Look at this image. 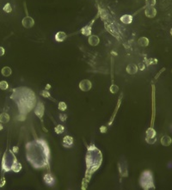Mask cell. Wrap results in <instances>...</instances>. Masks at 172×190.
Returning <instances> with one entry per match:
<instances>
[{
    "instance_id": "cell-1",
    "label": "cell",
    "mask_w": 172,
    "mask_h": 190,
    "mask_svg": "<svg viewBox=\"0 0 172 190\" xmlns=\"http://www.w3.org/2000/svg\"><path fill=\"white\" fill-rule=\"evenodd\" d=\"M27 158L36 169L47 165L50 157L49 148L45 140H38L29 142L27 146Z\"/></svg>"
},
{
    "instance_id": "cell-2",
    "label": "cell",
    "mask_w": 172,
    "mask_h": 190,
    "mask_svg": "<svg viewBox=\"0 0 172 190\" xmlns=\"http://www.w3.org/2000/svg\"><path fill=\"white\" fill-rule=\"evenodd\" d=\"M101 153L96 146L91 145L88 149V153L86 156V164H87V173L90 172L89 177L95 170L101 165Z\"/></svg>"
},
{
    "instance_id": "cell-3",
    "label": "cell",
    "mask_w": 172,
    "mask_h": 190,
    "mask_svg": "<svg viewBox=\"0 0 172 190\" xmlns=\"http://www.w3.org/2000/svg\"><path fill=\"white\" fill-rule=\"evenodd\" d=\"M17 162L15 155L10 150L5 151V155L2 159V170H5V172H8L12 169L13 165Z\"/></svg>"
},
{
    "instance_id": "cell-4",
    "label": "cell",
    "mask_w": 172,
    "mask_h": 190,
    "mask_svg": "<svg viewBox=\"0 0 172 190\" xmlns=\"http://www.w3.org/2000/svg\"><path fill=\"white\" fill-rule=\"evenodd\" d=\"M139 182H140V186L144 188V190H149L152 188H154L152 173L148 170H146L142 173Z\"/></svg>"
},
{
    "instance_id": "cell-5",
    "label": "cell",
    "mask_w": 172,
    "mask_h": 190,
    "mask_svg": "<svg viewBox=\"0 0 172 190\" xmlns=\"http://www.w3.org/2000/svg\"><path fill=\"white\" fill-rule=\"evenodd\" d=\"M22 24L26 29H30V28H32L33 26L35 25V21H34V19L32 17L27 16L22 21Z\"/></svg>"
},
{
    "instance_id": "cell-6",
    "label": "cell",
    "mask_w": 172,
    "mask_h": 190,
    "mask_svg": "<svg viewBox=\"0 0 172 190\" xmlns=\"http://www.w3.org/2000/svg\"><path fill=\"white\" fill-rule=\"evenodd\" d=\"M92 85L91 82L88 79H84L79 83V88L82 91H89L91 90Z\"/></svg>"
},
{
    "instance_id": "cell-7",
    "label": "cell",
    "mask_w": 172,
    "mask_h": 190,
    "mask_svg": "<svg viewBox=\"0 0 172 190\" xmlns=\"http://www.w3.org/2000/svg\"><path fill=\"white\" fill-rule=\"evenodd\" d=\"M44 181H45V183L46 185L53 186L54 185V183H55V179H54V177L52 175V174L47 173V174H46V175H44Z\"/></svg>"
},
{
    "instance_id": "cell-8",
    "label": "cell",
    "mask_w": 172,
    "mask_h": 190,
    "mask_svg": "<svg viewBox=\"0 0 172 190\" xmlns=\"http://www.w3.org/2000/svg\"><path fill=\"white\" fill-rule=\"evenodd\" d=\"M145 13H146V16L147 17L152 18V17H154L156 16V14H157V10H156V9L154 7L148 6L146 9Z\"/></svg>"
},
{
    "instance_id": "cell-9",
    "label": "cell",
    "mask_w": 172,
    "mask_h": 190,
    "mask_svg": "<svg viewBox=\"0 0 172 190\" xmlns=\"http://www.w3.org/2000/svg\"><path fill=\"white\" fill-rule=\"evenodd\" d=\"M63 145L66 148H70L73 145V139L71 136H66L63 139Z\"/></svg>"
},
{
    "instance_id": "cell-10",
    "label": "cell",
    "mask_w": 172,
    "mask_h": 190,
    "mask_svg": "<svg viewBox=\"0 0 172 190\" xmlns=\"http://www.w3.org/2000/svg\"><path fill=\"white\" fill-rule=\"evenodd\" d=\"M99 37L98 36H96V35H91L90 37H89V43H90V45L92 46V47H96L99 44Z\"/></svg>"
},
{
    "instance_id": "cell-11",
    "label": "cell",
    "mask_w": 172,
    "mask_h": 190,
    "mask_svg": "<svg viewBox=\"0 0 172 190\" xmlns=\"http://www.w3.org/2000/svg\"><path fill=\"white\" fill-rule=\"evenodd\" d=\"M66 37H67V35H66L65 32L60 31V32H58L55 35V40L58 42H62V41H64V40H66Z\"/></svg>"
},
{
    "instance_id": "cell-12",
    "label": "cell",
    "mask_w": 172,
    "mask_h": 190,
    "mask_svg": "<svg viewBox=\"0 0 172 190\" xmlns=\"http://www.w3.org/2000/svg\"><path fill=\"white\" fill-rule=\"evenodd\" d=\"M127 73L131 74V75H133L135 74L137 71H138V66L134 64H130L127 66Z\"/></svg>"
},
{
    "instance_id": "cell-13",
    "label": "cell",
    "mask_w": 172,
    "mask_h": 190,
    "mask_svg": "<svg viewBox=\"0 0 172 190\" xmlns=\"http://www.w3.org/2000/svg\"><path fill=\"white\" fill-rule=\"evenodd\" d=\"M36 115H38L40 118H41L43 116V114H44V106L41 102H39L38 105H37V108L36 109Z\"/></svg>"
},
{
    "instance_id": "cell-14",
    "label": "cell",
    "mask_w": 172,
    "mask_h": 190,
    "mask_svg": "<svg viewBox=\"0 0 172 190\" xmlns=\"http://www.w3.org/2000/svg\"><path fill=\"white\" fill-rule=\"evenodd\" d=\"M171 142H172L171 138L167 135L163 136L162 139H161V144H162L163 146H169V145H170Z\"/></svg>"
},
{
    "instance_id": "cell-15",
    "label": "cell",
    "mask_w": 172,
    "mask_h": 190,
    "mask_svg": "<svg viewBox=\"0 0 172 190\" xmlns=\"http://www.w3.org/2000/svg\"><path fill=\"white\" fill-rule=\"evenodd\" d=\"M121 21L125 24H130L132 21V16L131 15H124L121 17Z\"/></svg>"
},
{
    "instance_id": "cell-16",
    "label": "cell",
    "mask_w": 172,
    "mask_h": 190,
    "mask_svg": "<svg viewBox=\"0 0 172 190\" xmlns=\"http://www.w3.org/2000/svg\"><path fill=\"white\" fill-rule=\"evenodd\" d=\"M1 73H2V75L5 76V77H9V76L11 75L12 70H11V68L9 67V66H5V67L2 68Z\"/></svg>"
},
{
    "instance_id": "cell-17",
    "label": "cell",
    "mask_w": 172,
    "mask_h": 190,
    "mask_svg": "<svg viewBox=\"0 0 172 190\" xmlns=\"http://www.w3.org/2000/svg\"><path fill=\"white\" fill-rule=\"evenodd\" d=\"M10 121V115L7 113L0 114V122L1 123H8Z\"/></svg>"
},
{
    "instance_id": "cell-18",
    "label": "cell",
    "mask_w": 172,
    "mask_h": 190,
    "mask_svg": "<svg viewBox=\"0 0 172 190\" xmlns=\"http://www.w3.org/2000/svg\"><path fill=\"white\" fill-rule=\"evenodd\" d=\"M138 43H139V45L141 46V47H147V46L149 45V40L147 39L146 37H141V38L139 39Z\"/></svg>"
},
{
    "instance_id": "cell-19",
    "label": "cell",
    "mask_w": 172,
    "mask_h": 190,
    "mask_svg": "<svg viewBox=\"0 0 172 190\" xmlns=\"http://www.w3.org/2000/svg\"><path fill=\"white\" fill-rule=\"evenodd\" d=\"M81 32L82 34L84 35H86V36H88V35H91V24L88 26H85V27H84L83 29H81Z\"/></svg>"
},
{
    "instance_id": "cell-20",
    "label": "cell",
    "mask_w": 172,
    "mask_h": 190,
    "mask_svg": "<svg viewBox=\"0 0 172 190\" xmlns=\"http://www.w3.org/2000/svg\"><path fill=\"white\" fill-rule=\"evenodd\" d=\"M152 137H156V132L152 127H151L146 131V138H152Z\"/></svg>"
},
{
    "instance_id": "cell-21",
    "label": "cell",
    "mask_w": 172,
    "mask_h": 190,
    "mask_svg": "<svg viewBox=\"0 0 172 190\" xmlns=\"http://www.w3.org/2000/svg\"><path fill=\"white\" fill-rule=\"evenodd\" d=\"M21 170H22V165H21L20 163H18V162H16L15 164L13 165L12 169H11V170H12V171H14V172H15V173L19 172Z\"/></svg>"
},
{
    "instance_id": "cell-22",
    "label": "cell",
    "mask_w": 172,
    "mask_h": 190,
    "mask_svg": "<svg viewBox=\"0 0 172 190\" xmlns=\"http://www.w3.org/2000/svg\"><path fill=\"white\" fill-rule=\"evenodd\" d=\"M9 85L6 81H0V89L3 90H5L8 89Z\"/></svg>"
},
{
    "instance_id": "cell-23",
    "label": "cell",
    "mask_w": 172,
    "mask_h": 190,
    "mask_svg": "<svg viewBox=\"0 0 172 190\" xmlns=\"http://www.w3.org/2000/svg\"><path fill=\"white\" fill-rule=\"evenodd\" d=\"M55 133H58V134H60V133H62L63 132H64V130H65V128H64V126L62 125H59V126H57L55 127Z\"/></svg>"
},
{
    "instance_id": "cell-24",
    "label": "cell",
    "mask_w": 172,
    "mask_h": 190,
    "mask_svg": "<svg viewBox=\"0 0 172 190\" xmlns=\"http://www.w3.org/2000/svg\"><path fill=\"white\" fill-rule=\"evenodd\" d=\"M59 109L61 110V111H65V110L67 109V106H66V102H60V103H59Z\"/></svg>"
},
{
    "instance_id": "cell-25",
    "label": "cell",
    "mask_w": 172,
    "mask_h": 190,
    "mask_svg": "<svg viewBox=\"0 0 172 190\" xmlns=\"http://www.w3.org/2000/svg\"><path fill=\"white\" fill-rule=\"evenodd\" d=\"M118 90H119V87L115 85H112L110 86V92L113 93V94H115L118 92Z\"/></svg>"
},
{
    "instance_id": "cell-26",
    "label": "cell",
    "mask_w": 172,
    "mask_h": 190,
    "mask_svg": "<svg viewBox=\"0 0 172 190\" xmlns=\"http://www.w3.org/2000/svg\"><path fill=\"white\" fill-rule=\"evenodd\" d=\"M146 142L148 144H155V142L157 141V138L156 137H152V138H146Z\"/></svg>"
},
{
    "instance_id": "cell-27",
    "label": "cell",
    "mask_w": 172,
    "mask_h": 190,
    "mask_svg": "<svg viewBox=\"0 0 172 190\" xmlns=\"http://www.w3.org/2000/svg\"><path fill=\"white\" fill-rule=\"evenodd\" d=\"M146 3L148 6H154L156 5V0H146Z\"/></svg>"
},
{
    "instance_id": "cell-28",
    "label": "cell",
    "mask_w": 172,
    "mask_h": 190,
    "mask_svg": "<svg viewBox=\"0 0 172 190\" xmlns=\"http://www.w3.org/2000/svg\"><path fill=\"white\" fill-rule=\"evenodd\" d=\"M41 94L43 95V96H45V97H49V95H50V94H49L47 91H46V90H43V91L41 92Z\"/></svg>"
},
{
    "instance_id": "cell-29",
    "label": "cell",
    "mask_w": 172,
    "mask_h": 190,
    "mask_svg": "<svg viewBox=\"0 0 172 190\" xmlns=\"http://www.w3.org/2000/svg\"><path fill=\"white\" fill-rule=\"evenodd\" d=\"M5 10H6L7 12H10V11H11V7H10L9 4L6 5V7L5 8Z\"/></svg>"
},
{
    "instance_id": "cell-30",
    "label": "cell",
    "mask_w": 172,
    "mask_h": 190,
    "mask_svg": "<svg viewBox=\"0 0 172 190\" xmlns=\"http://www.w3.org/2000/svg\"><path fill=\"white\" fill-rule=\"evenodd\" d=\"M5 48H4L3 47H0V57L5 54Z\"/></svg>"
},
{
    "instance_id": "cell-31",
    "label": "cell",
    "mask_w": 172,
    "mask_h": 190,
    "mask_svg": "<svg viewBox=\"0 0 172 190\" xmlns=\"http://www.w3.org/2000/svg\"><path fill=\"white\" fill-rule=\"evenodd\" d=\"M60 120H62V121H64V120H66V115H64V114H61V115H60Z\"/></svg>"
},
{
    "instance_id": "cell-32",
    "label": "cell",
    "mask_w": 172,
    "mask_h": 190,
    "mask_svg": "<svg viewBox=\"0 0 172 190\" xmlns=\"http://www.w3.org/2000/svg\"><path fill=\"white\" fill-rule=\"evenodd\" d=\"M2 129H3V126L0 124V130H2Z\"/></svg>"
},
{
    "instance_id": "cell-33",
    "label": "cell",
    "mask_w": 172,
    "mask_h": 190,
    "mask_svg": "<svg viewBox=\"0 0 172 190\" xmlns=\"http://www.w3.org/2000/svg\"><path fill=\"white\" fill-rule=\"evenodd\" d=\"M170 34H171V35H172V29H171V30H170Z\"/></svg>"
}]
</instances>
